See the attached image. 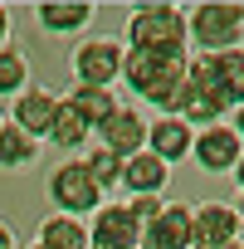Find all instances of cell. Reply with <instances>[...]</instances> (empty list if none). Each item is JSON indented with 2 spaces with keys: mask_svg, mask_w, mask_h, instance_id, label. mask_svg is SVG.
<instances>
[{
  "mask_svg": "<svg viewBox=\"0 0 244 249\" xmlns=\"http://www.w3.org/2000/svg\"><path fill=\"white\" fill-rule=\"evenodd\" d=\"M234 181H239V191H244V152H239V161H234V171H229Z\"/></svg>",
  "mask_w": 244,
  "mask_h": 249,
  "instance_id": "27",
  "label": "cell"
},
{
  "mask_svg": "<svg viewBox=\"0 0 244 249\" xmlns=\"http://www.w3.org/2000/svg\"><path fill=\"white\" fill-rule=\"evenodd\" d=\"M39 161V142L30 132H20L15 122L0 127V171H30Z\"/></svg>",
  "mask_w": 244,
  "mask_h": 249,
  "instance_id": "19",
  "label": "cell"
},
{
  "mask_svg": "<svg viewBox=\"0 0 244 249\" xmlns=\"http://www.w3.org/2000/svg\"><path fill=\"white\" fill-rule=\"evenodd\" d=\"M127 205L137 210V220H147V215H157V210H161V196H132Z\"/></svg>",
  "mask_w": 244,
  "mask_h": 249,
  "instance_id": "23",
  "label": "cell"
},
{
  "mask_svg": "<svg viewBox=\"0 0 244 249\" xmlns=\"http://www.w3.org/2000/svg\"><path fill=\"white\" fill-rule=\"evenodd\" d=\"M191 249H195V244H191Z\"/></svg>",
  "mask_w": 244,
  "mask_h": 249,
  "instance_id": "33",
  "label": "cell"
},
{
  "mask_svg": "<svg viewBox=\"0 0 244 249\" xmlns=\"http://www.w3.org/2000/svg\"><path fill=\"white\" fill-rule=\"evenodd\" d=\"M186 39L200 54L239 49L244 39V0H200L186 10Z\"/></svg>",
  "mask_w": 244,
  "mask_h": 249,
  "instance_id": "3",
  "label": "cell"
},
{
  "mask_svg": "<svg viewBox=\"0 0 244 249\" xmlns=\"http://www.w3.org/2000/svg\"><path fill=\"white\" fill-rule=\"evenodd\" d=\"M35 20L44 35H73L93 20V5L88 0H44V5H35Z\"/></svg>",
  "mask_w": 244,
  "mask_h": 249,
  "instance_id": "16",
  "label": "cell"
},
{
  "mask_svg": "<svg viewBox=\"0 0 244 249\" xmlns=\"http://www.w3.org/2000/svg\"><path fill=\"white\" fill-rule=\"evenodd\" d=\"M166 181H171V166H166V161H157L147 147H142V152H132V157H122V186H127L132 196H161V191H166Z\"/></svg>",
  "mask_w": 244,
  "mask_h": 249,
  "instance_id": "15",
  "label": "cell"
},
{
  "mask_svg": "<svg viewBox=\"0 0 244 249\" xmlns=\"http://www.w3.org/2000/svg\"><path fill=\"white\" fill-rule=\"evenodd\" d=\"M30 249H49V244H39V239H35V244H30Z\"/></svg>",
  "mask_w": 244,
  "mask_h": 249,
  "instance_id": "30",
  "label": "cell"
},
{
  "mask_svg": "<svg viewBox=\"0 0 244 249\" xmlns=\"http://www.w3.org/2000/svg\"><path fill=\"white\" fill-rule=\"evenodd\" d=\"M64 103H73V107L83 112V122H88V127H103V122H107V117L122 107L112 88H93V83H73Z\"/></svg>",
  "mask_w": 244,
  "mask_h": 249,
  "instance_id": "18",
  "label": "cell"
},
{
  "mask_svg": "<svg viewBox=\"0 0 244 249\" xmlns=\"http://www.w3.org/2000/svg\"><path fill=\"white\" fill-rule=\"evenodd\" d=\"M0 127H5V117H0Z\"/></svg>",
  "mask_w": 244,
  "mask_h": 249,
  "instance_id": "32",
  "label": "cell"
},
{
  "mask_svg": "<svg viewBox=\"0 0 244 249\" xmlns=\"http://www.w3.org/2000/svg\"><path fill=\"white\" fill-rule=\"evenodd\" d=\"M225 103L210 93V88H200L191 73H186V83L176 88V98H171V117H181L191 132H200V127H215V122H225Z\"/></svg>",
  "mask_w": 244,
  "mask_h": 249,
  "instance_id": "11",
  "label": "cell"
},
{
  "mask_svg": "<svg viewBox=\"0 0 244 249\" xmlns=\"http://www.w3.org/2000/svg\"><path fill=\"white\" fill-rule=\"evenodd\" d=\"M93 137H98V147H107L117 157H132V152L147 147V117L137 107H117L103 127H93Z\"/></svg>",
  "mask_w": 244,
  "mask_h": 249,
  "instance_id": "12",
  "label": "cell"
},
{
  "mask_svg": "<svg viewBox=\"0 0 244 249\" xmlns=\"http://www.w3.org/2000/svg\"><path fill=\"white\" fill-rule=\"evenodd\" d=\"M186 10L181 5H132L127 15V44L122 49H147V54H186Z\"/></svg>",
  "mask_w": 244,
  "mask_h": 249,
  "instance_id": "2",
  "label": "cell"
},
{
  "mask_svg": "<svg viewBox=\"0 0 244 249\" xmlns=\"http://www.w3.org/2000/svg\"><path fill=\"white\" fill-rule=\"evenodd\" d=\"M83 161H88V171H93V181H98L103 191L122 186V157H117V152H107V147H93Z\"/></svg>",
  "mask_w": 244,
  "mask_h": 249,
  "instance_id": "22",
  "label": "cell"
},
{
  "mask_svg": "<svg viewBox=\"0 0 244 249\" xmlns=\"http://www.w3.org/2000/svg\"><path fill=\"white\" fill-rule=\"evenodd\" d=\"M239 152H244V142L234 137L229 122L200 127V132L191 137V161H195L200 171H215V176H229V171H234V161H239Z\"/></svg>",
  "mask_w": 244,
  "mask_h": 249,
  "instance_id": "8",
  "label": "cell"
},
{
  "mask_svg": "<svg viewBox=\"0 0 244 249\" xmlns=\"http://www.w3.org/2000/svg\"><path fill=\"white\" fill-rule=\"evenodd\" d=\"M137 249H191V205L161 200V210L142 220V244Z\"/></svg>",
  "mask_w": 244,
  "mask_h": 249,
  "instance_id": "10",
  "label": "cell"
},
{
  "mask_svg": "<svg viewBox=\"0 0 244 249\" xmlns=\"http://www.w3.org/2000/svg\"><path fill=\"white\" fill-rule=\"evenodd\" d=\"M186 73H191L200 88H210L229 112L244 103V44H239V49H220V54H191Z\"/></svg>",
  "mask_w": 244,
  "mask_h": 249,
  "instance_id": "4",
  "label": "cell"
},
{
  "mask_svg": "<svg viewBox=\"0 0 244 249\" xmlns=\"http://www.w3.org/2000/svg\"><path fill=\"white\" fill-rule=\"evenodd\" d=\"M35 239L49 244V249H88V225H83L78 215L54 210V215L39 220V234H35Z\"/></svg>",
  "mask_w": 244,
  "mask_h": 249,
  "instance_id": "17",
  "label": "cell"
},
{
  "mask_svg": "<svg viewBox=\"0 0 244 249\" xmlns=\"http://www.w3.org/2000/svg\"><path fill=\"white\" fill-rule=\"evenodd\" d=\"M142 244V220L127 200H103L88 220V249H137Z\"/></svg>",
  "mask_w": 244,
  "mask_h": 249,
  "instance_id": "6",
  "label": "cell"
},
{
  "mask_svg": "<svg viewBox=\"0 0 244 249\" xmlns=\"http://www.w3.org/2000/svg\"><path fill=\"white\" fill-rule=\"evenodd\" d=\"M93 137V127H88V122H83V112L73 107V103H64L59 98V112H54V122H49V132H44V142H54V147H83Z\"/></svg>",
  "mask_w": 244,
  "mask_h": 249,
  "instance_id": "20",
  "label": "cell"
},
{
  "mask_svg": "<svg viewBox=\"0 0 244 249\" xmlns=\"http://www.w3.org/2000/svg\"><path fill=\"white\" fill-rule=\"evenodd\" d=\"M73 78L93 83V88H112L122 78V39H112V35L83 39L73 49Z\"/></svg>",
  "mask_w": 244,
  "mask_h": 249,
  "instance_id": "7",
  "label": "cell"
},
{
  "mask_svg": "<svg viewBox=\"0 0 244 249\" xmlns=\"http://www.w3.org/2000/svg\"><path fill=\"white\" fill-rule=\"evenodd\" d=\"M234 210H239V220H244V191H239V205H234Z\"/></svg>",
  "mask_w": 244,
  "mask_h": 249,
  "instance_id": "29",
  "label": "cell"
},
{
  "mask_svg": "<svg viewBox=\"0 0 244 249\" xmlns=\"http://www.w3.org/2000/svg\"><path fill=\"white\" fill-rule=\"evenodd\" d=\"M0 249H20V239H15V230L0 220Z\"/></svg>",
  "mask_w": 244,
  "mask_h": 249,
  "instance_id": "24",
  "label": "cell"
},
{
  "mask_svg": "<svg viewBox=\"0 0 244 249\" xmlns=\"http://www.w3.org/2000/svg\"><path fill=\"white\" fill-rule=\"evenodd\" d=\"M54 112H59V93H54V88H44V83H30V88L15 98V117H10V122H15L20 132H30L35 142H44Z\"/></svg>",
  "mask_w": 244,
  "mask_h": 249,
  "instance_id": "13",
  "label": "cell"
},
{
  "mask_svg": "<svg viewBox=\"0 0 244 249\" xmlns=\"http://www.w3.org/2000/svg\"><path fill=\"white\" fill-rule=\"evenodd\" d=\"M229 127H234V137H239V142H244V103H239V107H234V122H229Z\"/></svg>",
  "mask_w": 244,
  "mask_h": 249,
  "instance_id": "26",
  "label": "cell"
},
{
  "mask_svg": "<svg viewBox=\"0 0 244 249\" xmlns=\"http://www.w3.org/2000/svg\"><path fill=\"white\" fill-rule=\"evenodd\" d=\"M234 244H239V249H244V220H239V234H234Z\"/></svg>",
  "mask_w": 244,
  "mask_h": 249,
  "instance_id": "28",
  "label": "cell"
},
{
  "mask_svg": "<svg viewBox=\"0 0 244 249\" xmlns=\"http://www.w3.org/2000/svg\"><path fill=\"white\" fill-rule=\"evenodd\" d=\"M0 44H10V10L0 5Z\"/></svg>",
  "mask_w": 244,
  "mask_h": 249,
  "instance_id": "25",
  "label": "cell"
},
{
  "mask_svg": "<svg viewBox=\"0 0 244 249\" xmlns=\"http://www.w3.org/2000/svg\"><path fill=\"white\" fill-rule=\"evenodd\" d=\"M186 64L191 54H147V49H122V78L127 88L147 103H157L161 112H171L176 88L186 83Z\"/></svg>",
  "mask_w": 244,
  "mask_h": 249,
  "instance_id": "1",
  "label": "cell"
},
{
  "mask_svg": "<svg viewBox=\"0 0 244 249\" xmlns=\"http://www.w3.org/2000/svg\"><path fill=\"white\" fill-rule=\"evenodd\" d=\"M49 200H54V210L83 220V215H93L103 205V186L93 181V171H88L83 157H69V161H59L49 171Z\"/></svg>",
  "mask_w": 244,
  "mask_h": 249,
  "instance_id": "5",
  "label": "cell"
},
{
  "mask_svg": "<svg viewBox=\"0 0 244 249\" xmlns=\"http://www.w3.org/2000/svg\"><path fill=\"white\" fill-rule=\"evenodd\" d=\"M191 127L181 117H171V112H161L157 122H147V152L157 157V161H166V166H181L186 157H191Z\"/></svg>",
  "mask_w": 244,
  "mask_h": 249,
  "instance_id": "14",
  "label": "cell"
},
{
  "mask_svg": "<svg viewBox=\"0 0 244 249\" xmlns=\"http://www.w3.org/2000/svg\"><path fill=\"white\" fill-rule=\"evenodd\" d=\"M225 249H239V244H225Z\"/></svg>",
  "mask_w": 244,
  "mask_h": 249,
  "instance_id": "31",
  "label": "cell"
},
{
  "mask_svg": "<svg viewBox=\"0 0 244 249\" xmlns=\"http://www.w3.org/2000/svg\"><path fill=\"white\" fill-rule=\"evenodd\" d=\"M30 88V59L20 44H0V93L5 98H20Z\"/></svg>",
  "mask_w": 244,
  "mask_h": 249,
  "instance_id": "21",
  "label": "cell"
},
{
  "mask_svg": "<svg viewBox=\"0 0 244 249\" xmlns=\"http://www.w3.org/2000/svg\"><path fill=\"white\" fill-rule=\"evenodd\" d=\"M239 234V210L225 205V200H205V205H191V244L195 249H225L234 244Z\"/></svg>",
  "mask_w": 244,
  "mask_h": 249,
  "instance_id": "9",
  "label": "cell"
}]
</instances>
